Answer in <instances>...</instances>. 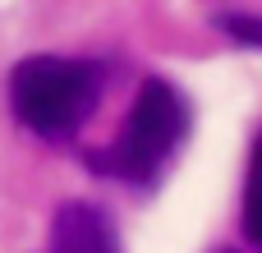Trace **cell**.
Returning <instances> with one entry per match:
<instances>
[{"instance_id": "cell-5", "label": "cell", "mask_w": 262, "mask_h": 253, "mask_svg": "<svg viewBox=\"0 0 262 253\" xmlns=\"http://www.w3.org/2000/svg\"><path fill=\"white\" fill-rule=\"evenodd\" d=\"M221 32L235 46H258L262 51V14H221Z\"/></svg>"}, {"instance_id": "cell-4", "label": "cell", "mask_w": 262, "mask_h": 253, "mask_svg": "<svg viewBox=\"0 0 262 253\" xmlns=\"http://www.w3.org/2000/svg\"><path fill=\"white\" fill-rule=\"evenodd\" d=\"M244 235L253 249H262V134L253 143L249 175H244Z\"/></svg>"}, {"instance_id": "cell-2", "label": "cell", "mask_w": 262, "mask_h": 253, "mask_svg": "<svg viewBox=\"0 0 262 253\" xmlns=\"http://www.w3.org/2000/svg\"><path fill=\"white\" fill-rule=\"evenodd\" d=\"M189 124H193V111H189L184 92L166 78H147L124 115V129L115 134V143L106 152H97V171L134 184V189H157L166 166L184 147Z\"/></svg>"}, {"instance_id": "cell-3", "label": "cell", "mask_w": 262, "mask_h": 253, "mask_svg": "<svg viewBox=\"0 0 262 253\" xmlns=\"http://www.w3.org/2000/svg\"><path fill=\"white\" fill-rule=\"evenodd\" d=\"M46 253H120L115 221L92 203H64L51 217V244Z\"/></svg>"}, {"instance_id": "cell-1", "label": "cell", "mask_w": 262, "mask_h": 253, "mask_svg": "<svg viewBox=\"0 0 262 253\" xmlns=\"http://www.w3.org/2000/svg\"><path fill=\"white\" fill-rule=\"evenodd\" d=\"M97 97H101V65H92V60L28 55L9 74L14 120L46 143H69L88 124Z\"/></svg>"}]
</instances>
